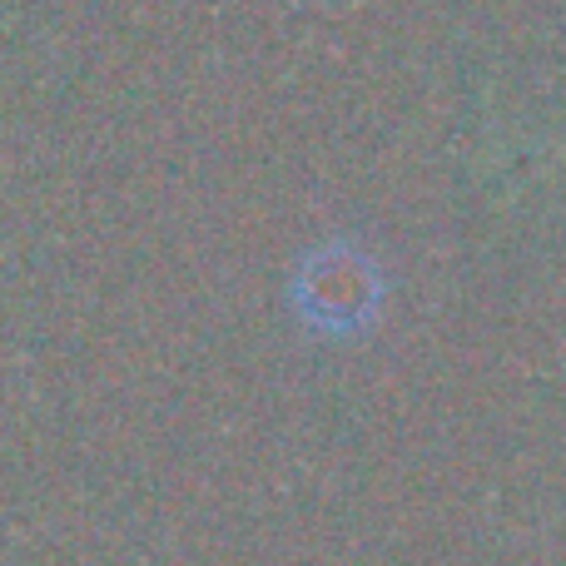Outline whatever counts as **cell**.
<instances>
[{
	"label": "cell",
	"instance_id": "1",
	"mask_svg": "<svg viewBox=\"0 0 566 566\" xmlns=\"http://www.w3.org/2000/svg\"><path fill=\"white\" fill-rule=\"evenodd\" d=\"M382 298H388V274L358 239H328L308 249L289 283L293 313L318 338H363L378 323Z\"/></svg>",
	"mask_w": 566,
	"mask_h": 566
}]
</instances>
